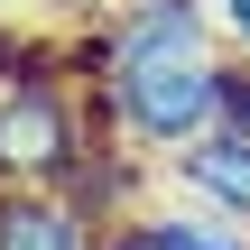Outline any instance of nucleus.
I'll use <instances>...</instances> for the list:
<instances>
[{"label": "nucleus", "instance_id": "4", "mask_svg": "<svg viewBox=\"0 0 250 250\" xmlns=\"http://www.w3.org/2000/svg\"><path fill=\"white\" fill-rule=\"evenodd\" d=\"M148 176H158V158L102 130V139L83 148V167L65 176V195H74V204H83L102 232H111V223H130V213H148Z\"/></svg>", "mask_w": 250, "mask_h": 250}, {"label": "nucleus", "instance_id": "5", "mask_svg": "<svg viewBox=\"0 0 250 250\" xmlns=\"http://www.w3.org/2000/svg\"><path fill=\"white\" fill-rule=\"evenodd\" d=\"M0 250H102V223L65 186H0Z\"/></svg>", "mask_w": 250, "mask_h": 250}, {"label": "nucleus", "instance_id": "1", "mask_svg": "<svg viewBox=\"0 0 250 250\" xmlns=\"http://www.w3.org/2000/svg\"><path fill=\"white\" fill-rule=\"evenodd\" d=\"M65 56H74V74L93 93L102 130L148 148L158 167L223 121L232 37L213 19V0H111V9L74 19Z\"/></svg>", "mask_w": 250, "mask_h": 250}, {"label": "nucleus", "instance_id": "8", "mask_svg": "<svg viewBox=\"0 0 250 250\" xmlns=\"http://www.w3.org/2000/svg\"><path fill=\"white\" fill-rule=\"evenodd\" d=\"M213 19H223V37H232V56H250V0H213Z\"/></svg>", "mask_w": 250, "mask_h": 250}, {"label": "nucleus", "instance_id": "7", "mask_svg": "<svg viewBox=\"0 0 250 250\" xmlns=\"http://www.w3.org/2000/svg\"><path fill=\"white\" fill-rule=\"evenodd\" d=\"M223 121H232V130H250V56L232 65V83H223Z\"/></svg>", "mask_w": 250, "mask_h": 250}, {"label": "nucleus", "instance_id": "9", "mask_svg": "<svg viewBox=\"0 0 250 250\" xmlns=\"http://www.w3.org/2000/svg\"><path fill=\"white\" fill-rule=\"evenodd\" d=\"M56 19H93V9H111V0H46Z\"/></svg>", "mask_w": 250, "mask_h": 250}, {"label": "nucleus", "instance_id": "6", "mask_svg": "<svg viewBox=\"0 0 250 250\" xmlns=\"http://www.w3.org/2000/svg\"><path fill=\"white\" fill-rule=\"evenodd\" d=\"M102 250H167V241H158V223H148V213H130V223H111V232H102Z\"/></svg>", "mask_w": 250, "mask_h": 250}, {"label": "nucleus", "instance_id": "3", "mask_svg": "<svg viewBox=\"0 0 250 250\" xmlns=\"http://www.w3.org/2000/svg\"><path fill=\"white\" fill-rule=\"evenodd\" d=\"M167 186L195 195V204H213V213H232V223L250 232V130L213 121L204 139H186V148L167 158Z\"/></svg>", "mask_w": 250, "mask_h": 250}, {"label": "nucleus", "instance_id": "2", "mask_svg": "<svg viewBox=\"0 0 250 250\" xmlns=\"http://www.w3.org/2000/svg\"><path fill=\"white\" fill-rule=\"evenodd\" d=\"M102 139V111L65 56V37H28L0 74V186H65L83 148Z\"/></svg>", "mask_w": 250, "mask_h": 250}]
</instances>
